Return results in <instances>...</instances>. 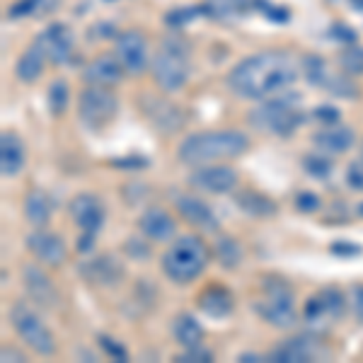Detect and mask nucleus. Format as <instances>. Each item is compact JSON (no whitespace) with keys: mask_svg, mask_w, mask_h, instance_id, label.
Segmentation results:
<instances>
[{"mask_svg":"<svg viewBox=\"0 0 363 363\" xmlns=\"http://www.w3.org/2000/svg\"><path fill=\"white\" fill-rule=\"evenodd\" d=\"M301 63L289 51H262L247 56L228 75V85L238 97L267 99L289 90L301 73Z\"/></svg>","mask_w":363,"mask_h":363,"instance_id":"f257e3e1","label":"nucleus"},{"mask_svg":"<svg viewBox=\"0 0 363 363\" xmlns=\"http://www.w3.org/2000/svg\"><path fill=\"white\" fill-rule=\"evenodd\" d=\"M250 148V138L242 131L225 128V131H206L184 138L177 148L179 162L189 167L213 165V162H228L245 155Z\"/></svg>","mask_w":363,"mask_h":363,"instance_id":"f03ea898","label":"nucleus"},{"mask_svg":"<svg viewBox=\"0 0 363 363\" xmlns=\"http://www.w3.org/2000/svg\"><path fill=\"white\" fill-rule=\"evenodd\" d=\"M211 262L208 245L201 238L189 233V235H179L167 245L162 252V274L174 281V284H191L203 274V269Z\"/></svg>","mask_w":363,"mask_h":363,"instance_id":"7ed1b4c3","label":"nucleus"},{"mask_svg":"<svg viewBox=\"0 0 363 363\" xmlns=\"http://www.w3.org/2000/svg\"><path fill=\"white\" fill-rule=\"evenodd\" d=\"M255 308L269 325L281 327V330L294 327L298 320L294 289L281 277H264L259 281V298Z\"/></svg>","mask_w":363,"mask_h":363,"instance_id":"20e7f679","label":"nucleus"},{"mask_svg":"<svg viewBox=\"0 0 363 363\" xmlns=\"http://www.w3.org/2000/svg\"><path fill=\"white\" fill-rule=\"evenodd\" d=\"M150 75L162 92H177L189 80V51L177 37H169L160 44V51L150 63Z\"/></svg>","mask_w":363,"mask_h":363,"instance_id":"39448f33","label":"nucleus"},{"mask_svg":"<svg viewBox=\"0 0 363 363\" xmlns=\"http://www.w3.org/2000/svg\"><path fill=\"white\" fill-rule=\"evenodd\" d=\"M303 114L289 99H279V97H267L262 99V104L257 109L250 112V124L257 131L272 133L279 138H289L296 133V128L301 126Z\"/></svg>","mask_w":363,"mask_h":363,"instance_id":"423d86ee","label":"nucleus"},{"mask_svg":"<svg viewBox=\"0 0 363 363\" xmlns=\"http://www.w3.org/2000/svg\"><path fill=\"white\" fill-rule=\"evenodd\" d=\"M10 322H13L17 337L25 342V347L32 349L37 356H54L58 351L54 332L44 325V320L29 303H15L10 308Z\"/></svg>","mask_w":363,"mask_h":363,"instance_id":"0eeeda50","label":"nucleus"},{"mask_svg":"<svg viewBox=\"0 0 363 363\" xmlns=\"http://www.w3.org/2000/svg\"><path fill=\"white\" fill-rule=\"evenodd\" d=\"M119 114V99L112 87L87 85L78 97V116L85 128L102 131L107 128Z\"/></svg>","mask_w":363,"mask_h":363,"instance_id":"6e6552de","label":"nucleus"},{"mask_svg":"<svg viewBox=\"0 0 363 363\" xmlns=\"http://www.w3.org/2000/svg\"><path fill=\"white\" fill-rule=\"evenodd\" d=\"M303 75H306L313 85L332 92V95H337V97H356L359 95L356 85L351 83V75H347L344 70L342 73H335V70L327 66L325 58L308 56L306 61H303Z\"/></svg>","mask_w":363,"mask_h":363,"instance_id":"1a4fd4ad","label":"nucleus"},{"mask_svg":"<svg viewBox=\"0 0 363 363\" xmlns=\"http://www.w3.org/2000/svg\"><path fill=\"white\" fill-rule=\"evenodd\" d=\"M347 313V298L342 291L337 289H325L313 298H308V303L303 306V320L310 327H325L332 322L342 320Z\"/></svg>","mask_w":363,"mask_h":363,"instance_id":"9d476101","label":"nucleus"},{"mask_svg":"<svg viewBox=\"0 0 363 363\" xmlns=\"http://www.w3.org/2000/svg\"><path fill=\"white\" fill-rule=\"evenodd\" d=\"M22 286H25L29 301H32L34 306H39L44 310H56L61 306V294H58L56 284L49 279V274L39 264L22 267Z\"/></svg>","mask_w":363,"mask_h":363,"instance_id":"9b49d317","label":"nucleus"},{"mask_svg":"<svg viewBox=\"0 0 363 363\" xmlns=\"http://www.w3.org/2000/svg\"><path fill=\"white\" fill-rule=\"evenodd\" d=\"M189 184L203 194H230L238 186V172L228 167L225 162H213V165L194 167L189 177Z\"/></svg>","mask_w":363,"mask_h":363,"instance_id":"f8f14e48","label":"nucleus"},{"mask_svg":"<svg viewBox=\"0 0 363 363\" xmlns=\"http://www.w3.org/2000/svg\"><path fill=\"white\" fill-rule=\"evenodd\" d=\"M114 56L119 58V63L124 66L128 75H140L148 68V42L136 29L124 32L116 37Z\"/></svg>","mask_w":363,"mask_h":363,"instance_id":"ddd939ff","label":"nucleus"},{"mask_svg":"<svg viewBox=\"0 0 363 363\" xmlns=\"http://www.w3.org/2000/svg\"><path fill=\"white\" fill-rule=\"evenodd\" d=\"M27 250L34 255V259L42 262L46 267H61L68 255L63 238L51 230H44V228H37V230L27 238Z\"/></svg>","mask_w":363,"mask_h":363,"instance_id":"4468645a","label":"nucleus"},{"mask_svg":"<svg viewBox=\"0 0 363 363\" xmlns=\"http://www.w3.org/2000/svg\"><path fill=\"white\" fill-rule=\"evenodd\" d=\"M70 218L80 228V233H97L104 223V206L95 194H75L68 203Z\"/></svg>","mask_w":363,"mask_h":363,"instance_id":"2eb2a0df","label":"nucleus"},{"mask_svg":"<svg viewBox=\"0 0 363 363\" xmlns=\"http://www.w3.org/2000/svg\"><path fill=\"white\" fill-rule=\"evenodd\" d=\"M354 131H351V126L347 124H322L320 131L313 133V145L315 150H320V153L335 157V155H344L347 150L354 145Z\"/></svg>","mask_w":363,"mask_h":363,"instance_id":"dca6fc26","label":"nucleus"},{"mask_svg":"<svg viewBox=\"0 0 363 363\" xmlns=\"http://www.w3.org/2000/svg\"><path fill=\"white\" fill-rule=\"evenodd\" d=\"M177 213L199 233H218V218L206 201L199 196L184 194L177 199Z\"/></svg>","mask_w":363,"mask_h":363,"instance_id":"f3484780","label":"nucleus"},{"mask_svg":"<svg viewBox=\"0 0 363 363\" xmlns=\"http://www.w3.org/2000/svg\"><path fill=\"white\" fill-rule=\"evenodd\" d=\"M322 351L320 344L310 337H291L286 342H281L277 349L269 354L272 361H284V363H310L320 359Z\"/></svg>","mask_w":363,"mask_h":363,"instance_id":"a211bd4d","label":"nucleus"},{"mask_svg":"<svg viewBox=\"0 0 363 363\" xmlns=\"http://www.w3.org/2000/svg\"><path fill=\"white\" fill-rule=\"evenodd\" d=\"M138 228L143 238L153 240V242H172L174 233H177V220L162 208H145L138 218Z\"/></svg>","mask_w":363,"mask_h":363,"instance_id":"6ab92c4d","label":"nucleus"},{"mask_svg":"<svg viewBox=\"0 0 363 363\" xmlns=\"http://www.w3.org/2000/svg\"><path fill=\"white\" fill-rule=\"evenodd\" d=\"M124 66L119 63L116 56H97L83 70V80L87 85H99V87H114L124 78Z\"/></svg>","mask_w":363,"mask_h":363,"instance_id":"aec40b11","label":"nucleus"},{"mask_svg":"<svg viewBox=\"0 0 363 363\" xmlns=\"http://www.w3.org/2000/svg\"><path fill=\"white\" fill-rule=\"evenodd\" d=\"M80 274H83V279L92 286H116L121 279H124V269H121V264L114 259V257H107V255L85 262V264L80 267Z\"/></svg>","mask_w":363,"mask_h":363,"instance_id":"412c9836","label":"nucleus"},{"mask_svg":"<svg viewBox=\"0 0 363 363\" xmlns=\"http://www.w3.org/2000/svg\"><path fill=\"white\" fill-rule=\"evenodd\" d=\"M46 61H49V54H46L42 42L37 39V42L29 46V49L22 51V56L17 58L15 75L22 80V83H37V80L42 78V73H44Z\"/></svg>","mask_w":363,"mask_h":363,"instance_id":"4be33fe9","label":"nucleus"},{"mask_svg":"<svg viewBox=\"0 0 363 363\" xmlns=\"http://www.w3.org/2000/svg\"><path fill=\"white\" fill-rule=\"evenodd\" d=\"M25 167V143L15 131H5L0 136V169L5 177H15Z\"/></svg>","mask_w":363,"mask_h":363,"instance_id":"5701e85b","label":"nucleus"},{"mask_svg":"<svg viewBox=\"0 0 363 363\" xmlns=\"http://www.w3.org/2000/svg\"><path fill=\"white\" fill-rule=\"evenodd\" d=\"M39 42L49 54V61L54 63H63L70 56V49H73V37H70V29L63 25H51L46 32L39 37Z\"/></svg>","mask_w":363,"mask_h":363,"instance_id":"b1692460","label":"nucleus"},{"mask_svg":"<svg viewBox=\"0 0 363 363\" xmlns=\"http://www.w3.org/2000/svg\"><path fill=\"white\" fill-rule=\"evenodd\" d=\"M172 335L177 339V344L182 349H191L199 347L203 342V327L199 325V320L189 313H182L172 322Z\"/></svg>","mask_w":363,"mask_h":363,"instance_id":"393cba45","label":"nucleus"},{"mask_svg":"<svg viewBox=\"0 0 363 363\" xmlns=\"http://www.w3.org/2000/svg\"><path fill=\"white\" fill-rule=\"evenodd\" d=\"M22 213L29 220V225L34 228H44L51 220V201L42 189H34L25 196L22 203Z\"/></svg>","mask_w":363,"mask_h":363,"instance_id":"a878e982","label":"nucleus"},{"mask_svg":"<svg viewBox=\"0 0 363 363\" xmlns=\"http://www.w3.org/2000/svg\"><path fill=\"white\" fill-rule=\"evenodd\" d=\"M235 203H238L240 211H245V213H250V216H257V218H269V216L277 213V203H274L269 196L255 191V189L238 191Z\"/></svg>","mask_w":363,"mask_h":363,"instance_id":"bb28decb","label":"nucleus"},{"mask_svg":"<svg viewBox=\"0 0 363 363\" xmlns=\"http://www.w3.org/2000/svg\"><path fill=\"white\" fill-rule=\"evenodd\" d=\"M199 308L211 318H223L233 310V296L220 286H211V289L199 294Z\"/></svg>","mask_w":363,"mask_h":363,"instance_id":"cd10ccee","label":"nucleus"},{"mask_svg":"<svg viewBox=\"0 0 363 363\" xmlns=\"http://www.w3.org/2000/svg\"><path fill=\"white\" fill-rule=\"evenodd\" d=\"M216 257H218V262L225 269H235L240 259H242V250H240V245L233 238H220L216 242Z\"/></svg>","mask_w":363,"mask_h":363,"instance_id":"c85d7f7f","label":"nucleus"},{"mask_svg":"<svg viewBox=\"0 0 363 363\" xmlns=\"http://www.w3.org/2000/svg\"><path fill=\"white\" fill-rule=\"evenodd\" d=\"M303 167H306V172L310 174V177L325 179L332 174V157L320 153V150H315V153L303 157Z\"/></svg>","mask_w":363,"mask_h":363,"instance_id":"c756f323","label":"nucleus"},{"mask_svg":"<svg viewBox=\"0 0 363 363\" xmlns=\"http://www.w3.org/2000/svg\"><path fill=\"white\" fill-rule=\"evenodd\" d=\"M245 8H247V0H206V8L203 10H206L211 17L223 20V17L242 13Z\"/></svg>","mask_w":363,"mask_h":363,"instance_id":"7c9ffc66","label":"nucleus"},{"mask_svg":"<svg viewBox=\"0 0 363 363\" xmlns=\"http://www.w3.org/2000/svg\"><path fill=\"white\" fill-rule=\"evenodd\" d=\"M339 63H342V70L347 75H363V46L354 44V46H347L339 56Z\"/></svg>","mask_w":363,"mask_h":363,"instance_id":"2f4dec72","label":"nucleus"},{"mask_svg":"<svg viewBox=\"0 0 363 363\" xmlns=\"http://www.w3.org/2000/svg\"><path fill=\"white\" fill-rule=\"evenodd\" d=\"M49 107L54 109V114H63L68 107V85L63 80H56L49 90Z\"/></svg>","mask_w":363,"mask_h":363,"instance_id":"473e14b6","label":"nucleus"},{"mask_svg":"<svg viewBox=\"0 0 363 363\" xmlns=\"http://www.w3.org/2000/svg\"><path fill=\"white\" fill-rule=\"evenodd\" d=\"M347 184L351 186V189L363 191V157L361 160H354L347 167Z\"/></svg>","mask_w":363,"mask_h":363,"instance_id":"72a5a7b5","label":"nucleus"},{"mask_svg":"<svg viewBox=\"0 0 363 363\" xmlns=\"http://www.w3.org/2000/svg\"><path fill=\"white\" fill-rule=\"evenodd\" d=\"M296 208L303 211V213H313V211L322 208V201H320V196L310 194V191H301V194L296 196Z\"/></svg>","mask_w":363,"mask_h":363,"instance_id":"f704fd0d","label":"nucleus"},{"mask_svg":"<svg viewBox=\"0 0 363 363\" xmlns=\"http://www.w3.org/2000/svg\"><path fill=\"white\" fill-rule=\"evenodd\" d=\"M99 344H102V349L107 351L114 361H126L128 354H126V349L121 347L119 342H114V339H109V337H99Z\"/></svg>","mask_w":363,"mask_h":363,"instance_id":"c9c22d12","label":"nucleus"},{"mask_svg":"<svg viewBox=\"0 0 363 363\" xmlns=\"http://www.w3.org/2000/svg\"><path fill=\"white\" fill-rule=\"evenodd\" d=\"M213 359V354H211L208 349H203V344H199V347H191V349H184V354L177 356V361H211Z\"/></svg>","mask_w":363,"mask_h":363,"instance_id":"e433bc0d","label":"nucleus"},{"mask_svg":"<svg viewBox=\"0 0 363 363\" xmlns=\"http://www.w3.org/2000/svg\"><path fill=\"white\" fill-rule=\"evenodd\" d=\"M351 308H354L356 322H361V325H363V284L351 289Z\"/></svg>","mask_w":363,"mask_h":363,"instance_id":"4c0bfd02","label":"nucleus"},{"mask_svg":"<svg viewBox=\"0 0 363 363\" xmlns=\"http://www.w3.org/2000/svg\"><path fill=\"white\" fill-rule=\"evenodd\" d=\"M191 17H196V13L191 8H186V10H172V13H167L165 22H167V25H172V27H179V25H184V22H189Z\"/></svg>","mask_w":363,"mask_h":363,"instance_id":"58836bf2","label":"nucleus"},{"mask_svg":"<svg viewBox=\"0 0 363 363\" xmlns=\"http://www.w3.org/2000/svg\"><path fill=\"white\" fill-rule=\"evenodd\" d=\"M39 0H17V3L13 5V10H10V15L13 17H22V15H29L34 8H37Z\"/></svg>","mask_w":363,"mask_h":363,"instance_id":"ea45409f","label":"nucleus"},{"mask_svg":"<svg viewBox=\"0 0 363 363\" xmlns=\"http://www.w3.org/2000/svg\"><path fill=\"white\" fill-rule=\"evenodd\" d=\"M0 359H3V363H10V361L22 363V361H27V356L22 354V351H17V349H13V347H8V344H5V347L0 349Z\"/></svg>","mask_w":363,"mask_h":363,"instance_id":"a19ab883","label":"nucleus"},{"mask_svg":"<svg viewBox=\"0 0 363 363\" xmlns=\"http://www.w3.org/2000/svg\"><path fill=\"white\" fill-rule=\"evenodd\" d=\"M315 116H318L322 124H335V121H339V112L335 107H318Z\"/></svg>","mask_w":363,"mask_h":363,"instance_id":"79ce46f5","label":"nucleus"},{"mask_svg":"<svg viewBox=\"0 0 363 363\" xmlns=\"http://www.w3.org/2000/svg\"><path fill=\"white\" fill-rule=\"evenodd\" d=\"M332 252H335V255H359L361 247L359 245H351V242H335Z\"/></svg>","mask_w":363,"mask_h":363,"instance_id":"37998d69","label":"nucleus"},{"mask_svg":"<svg viewBox=\"0 0 363 363\" xmlns=\"http://www.w3.org/2000/svg\"><path fill=\"white\" fill-rule=\"evenodd\" d=\"M92 238H95V233H83L80 235V240H78V252H90L92 250Z\"/></svg>","mask_w":363,"mask_h":363,"instance_id":"c03bdc74","label":"nucleus"},{"mask_svg":"<svg viewBox=\"0 0 363 363\" xmlns=\"http://www.w3.org/2000/svg\"><path fill=\"white\" fill-rule=\"evenodd\" d=\"M238 361H262V356H257V354H240Z\"/></svg>","mask_w":363,"mask_h":363,"instance_id":"a18cd8bd","label":"nucleus"},{"mask_svg":"<svg viewBox=\"0 0 363 363\" xmlns=\"http://www.w3.org/2000/svg\"><path fill=\"white\" fill-rule=\"evenodd\" d=\"M359 216H363V203H359Z\"/></svg>","mask_w":363,"mask_h":363,"instance_id":"49530a36","label":"nucleus"},{"mask_svg":"<svg viewBox=\"0 0 363 363\" xmlns=\"http://www.w3.org/2000/svg\"><path fill=\"white\" fill-rule=\"evenodd\" d=\"M361 157H363V140H361Z\"/></svg>","mask_w":363,"mask_h":363,"instance_id":"de8ad7c7","label":"nucleus"}]
</instances>
